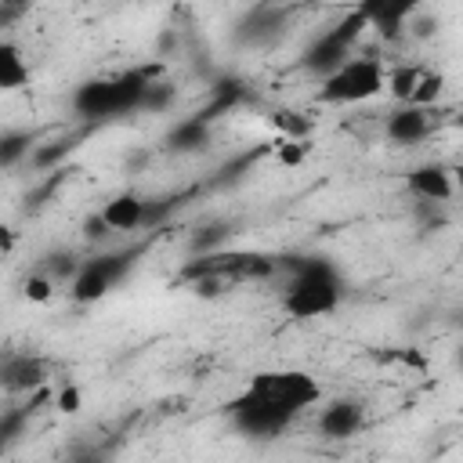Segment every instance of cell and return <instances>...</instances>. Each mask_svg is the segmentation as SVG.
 I'll return each mask as SVG.
<instances>
[{
    "label": "cell",
    "instance_id": "27",
    "mask_svg": "<svg viewBox=\"0 0 463 463\" xmlns=\"http://www.w3.org/2000/svg\"><path fill=\"white\" fill-rule=\"evenodd\" d=\"M83 235H87L90 242H98V239H105V235H109V224L101 221V213H90V217L83 221Z\"/></svg>",
    "mask_w": 463,
    "mask_h": 463
},
{
    "label": "cell",
    "instance_id": "1",
    "mask_svg": "<svg viewBox=\"0 0 463 463\" xmlns=\"http://www.w3.org/2000/svg\"><path fill=\"white\" fill-rule=\"evenodd\" d=\"M311 402H318V383L307 373H257L250 387L228 402V420L246 438H275Z\"/></svg>",
    "mask_w": 463,
    "mask_h": 463
},
{
    "label": "cell",
    "instance_id": "3",
    "mask_svg": "<svg viewBox=\"0 0 463 463\" xmlns=\"http://www.w3.org/2000/svg\"><path fill=\"white\" fill-rule=\"evenodd\" d=\"M152 83L148 69H130L109 80H87L76 87L72 94V109L83 119H112V116H127L134 109H141L145 101V87Z\"/></svg>",
    "mask_w": 463,
    "mask_h": 463
},
{
    "label": "cell",
    "instance_id": "8",
    "mask_svg": "<svg viewBox=\"0 0 463 463\" xmlns=\"http://www.w3.org/2000/svg\"><path fill=\"white\" fill-rule=\"evenodd\" d=\"M362 423H365V409H362V402H354V398H336V402H329V405L322 409V416H318V430H322V438H329V441H340V438L358 434Z\"/></svg>",
    "mask_w": 463,
    "mask_h": 463
},
{
    "label": "cell",
    "instance_id": "11",
    "mask_svg": "<svg viewBox=\"0 0 463 463\" xmlns=\"http://www.w3.org/2000/svg\"><path fill=\"white\" fill-rule=\"evenodd\" d=\"M145 203L137 192H119L101 206V221L109 224V232H134L145 224Z\"/></svg>",
    "mask_w": 463,
    "mask_h": 463
},
{
    "label": "cell",
    "instance_id": "10",
    "mask_svg": "<svg viewBox=\"0 0 463 463\" xmlns=\"http://www.w3.org/2000/svg\"><path fill=\"white\" fill-rule=\"evenodd\" d=\"M282 25H286V11L282 7H253L242 22H239V29H235V40L239 43H268V40H275L279 33H282Z\"/></svg>",
    "mask_w": 463,
    "mask_h": 463
},
{
    "label": "cell",
    "instance_id": "4",
    "mask_svg": "<svg viewBox=\"0 0 463 463\" xmlns=\"http://www.w3.org/2000/svg\"><path fill=\"white\" fill-rule=\"evenodd\" d=\"M279 271V260L268 253H253V250H213L203 257H192L181 271L184 282H199V279H213V282H250V279H268Z\"/></svg>",
    "mask_w": 463,
    "mask_h": 463
},
{
    "label": "cell",
    "instance_id": "28",
    "mask_svg": "<svg viewBox=\"0 0 463 463\" xmlns=\"http://www.w3.org/2000/svg\"><path fill=\"white\" fill-rule=\"evenodd\" d=\"M14 246V235H11V228H0V250H11Z\"/></svg>",
    "mask_w": 463,
    "mask_h": 463
},
{
    "label": "cell",
    "instance_id": "15",
    "mask_svg": "<svg viewBox=\"0 0 463 463\" xmlns=\"http://www.w3.org/2000/svg\"><path fill=\"white\" fill-rule=\"evenodd\" d=\"M206 145H210V123L199 112L181 119V123H174V130L166 134V148L170 152H199Z\"/></svg>",
    "mask_w": 463,
    "mask_h": 463
},
{
    "label": "cell",
    "instance_id": "25",
    "mask_svg": "<svg viewBox=\"0 0 463 463\" xmlns=\"http://www.w3.org/2000/svg\"><path fill=\"white\" fill-rule=\"evenodd\" d=\"M80 402H83V394H80V387H76V383H69V387H61V391L54 394V405H58L65 416H72V412L80 409Z\"/></svg>",
    "mask_w": 463,
    "mask_h": 463
},
{
    "label": "cell",
    "instance_id": "2",
    "mask_svg": "<svg viewBox=\"0 0 463 463\" xmlns=\"http://www.w3.org/2000/svg\"><path fill=\"white\" fill-rule=\"evenodd\" d=\"M286 268L293 271L282 307L293 318H318L340 307V275L326 257H289Z\"/></svg>",
    "mask_w": 463,
    "mask_h": 463
},
{
    "label": "cell",
    "instance_id": "17",
    "mask_svg": "<svg viewBox=\"0 0 463 463\" xmlns=\"http://www.w3.org/2000/svg\"><path fill=\"white\" fill-rule=\"evenodd\" d=\"M29 148H33V134L29 130H4L0 134V170L22 163L29 156Z\"/></svg>",
    "mask_w": 463,
    "mask_h": 463
},
{
    "label": "cell",
    "instance_id": "26",
    "mask_svg": "<svg viewBox=\"0 0 463 463\" xmlns=\"http://www.w3.org/2000/svg\"><path fill=\"white\" fill-rule=\"evenodd\" d=\"M304 159V141H279V163H286V166H297Z\"/></svg>",
    "mask_w": 463,
    "mask_h": 463
},
{
    "label": "cell",
    "instance_id": "18",
    "mask_svg": "<svg viewBox=\"0 0 463 463\" xmlns=\"http://www.w3.org/2000/svg\"><path fill=\"white\" fill-rule=\"evenodd\" d=\"M29 416H33V405H14V409H4L0 412V452L25 434Z\"/></svg>",
    "mask_w": 463,
    "mask_h": 463
},
{
    "label": "cell",
    "instance_id": "24",
    "mask_svg": "<svg viewBox=\"0 0 463 463\" xmlns=\"http://www.w3.org/2000/svg\"><path fill=\"white\" fill-rule=\"evenodd\" d=\"M51 289H54V282H51L47 275H33V279H25V297L36 300V304L51 300Z\"/></svg>",
    "mask_w": 463,
    "mask_h": 463
},
{
    "label": "cell",
    "instance_id": "12",
    "mask_svg": "<svg viewBox=\"0 0 463 463\" xmlns=\"http://www.w3.org/2000/svg\"><path fill=\"white\" fill-rule=\"evenodd\" d=\"M405 181H409V192L420 195V199H427V203H449L452 199V177L438 163H427V166L409 170Z\"/></svg>",
    "mask_w": 463,
    "mask_h": 463
},
{
    "label": "cell",
    "instance_id": "13",
    "mask_svg": "<svg viewBox=\"0 0 463 463\" xmlns=\"http://www.w3.org/2000/svg\"><path fill=\"white\" fill-rule=\"evenodd\" d=\"M430 134V112L427 109H416V105H405L398 112H391L387 119V137L394 145H416Z\"/></svg>",
    "mask_w": 463,
    "mask_h": 463
},
{
    "label": "cell",
    "instance_id": "9",
    "mask_svg": "<svg viewBox=\"0 0 463 463\" xmlns=\"http://www.w3.org/2000/svg\"><path fill=\"white\" fill-rule=\"evenodd\" d=\"M47 380V369L40 358H29V354H7L0 358V387L4 391H36L40 383Z\"/></svg>",
    "mask_w": 463,
    "mask_h": 463
},
{
    "label": "cell",
    "instance_id": "20",
    "mask_svg": "<svg viewBox=\"0 0 463 463\" xmlns=\"http://www.w3.org/2000/svg\"><path fill=\"white\" fill-rule=\"evenodd\" d=\"M420 69H394L387 80H383V87H391V94L394 98H402V101H409L412 98V90H416V83H420Z\"/></svg>",
    "mask_w": 463,
    "mask_h": 463
},
{
    "label": "cell",
    "instance_id": "6",
    "mask_svg": "<svg viewBox=\"0 0 463 463\" xmlns=\"http://www.w3.org/2000/svg\"><path fill=\"white\" fill-rule=\"evenodd\" d=\"M365 18L358 11H351L344 22H336L333 29H326L307 51H304V69L318 72V76H333L340 65L351 61V43L362 36Z\"/></svg>",
    "mask_w": 463,
    "mask_h": 463
},
{
    "label": "cell",
    "instance_id": "21",
    "mask_svg": "<svg viewBox=\"0 0 463 463\" xmlns=\"http://www.w3.org/2000/svg\"><path fill=\"white\" fill-rule=\"evenodd\" d=\"M76 271H80V260H76L72 253H51L40 275H47L51 282H58V279H69V282H72V279H76Z\"/></svg>",
    "mask_w": 463,
    "mask_h": 463
},
{
    "label": "cell",
    "instance_id": "23",
    "mask_svg": "<svg viewBox=\"0 0 463 463\" xmlns=\"http://www.w3.org/2000/svg\"><path fill=\"white\" fill-rule=\"evenodd\" d=\"M170 101H174V87H166V83H148V87H145V101H141V109H148V112H163Z\"/></svg>",
    "mask_w": 463,
    "mask_h": 463
},
{
    "label": "cell",
    "instance_id": "22",
    "mask_svg": "<svg viewBox=\"0 0 463 463\" xmlns=\"http://www.w3.org/2000/svg\"><path fill=\"white\" fill-rule=\"evenodd\" d=\"M72 152V141H54V145H40V148H33V163L40 166V170H47V166H58L65 156Z\"/></svg>",
    "mask_w": 463,
    "mask_h": 463
},
{
    "label": "cell",
    "instance_id": "14",
    "mask_svg": "<svg viewBox=\"0 0 463 463\" xmlns=\"http://www.w3.org/2000/svg\"><path fill=\"white\" fill-rule=\"evenodd\" d=\"M358 14L365 18V25H376L383 36H394L405 25V18L412 14V4L409 0H365L358 7Z\"/></svg>",
    "mask_w": 463,
    "mask_h": 463
},
{
    "label": "cell",
    "instance_id": "16",
    "mask_svg": "<svg viewBox=\"0 0 463 463\" xmlns=\"http://www.w3.org/2000/svg\"><path fill=\"white\" fill-rule=\"evenodd\" d=\"M25 83H29V65L22 58V47L0 40V90H18Z\"/></svg>",
    "mask_w": 463,
    "mask_h": 463
},
{
    "label": "cell",
    "instance_id": "7",
    "mask_svg": "<svg viewBox=\"0 0 463 463\" xmlns=\"http://www.w3.org/2000/svg\"><path fill=\"white\" fill-rule=\"evenodd\" d=\"M130 257L134 253H105V257H90L80 264L76 279H72V300L80 304H90V300H101L130 268Z\"/></svg>",
    "mask_w": 463,
    "mask_h": 463
},
{
    "label": "cell",
    "instance_id": "19",
    "mask_svg": "<svg viewBox=\"0 0 463 463\" xmlns=\"http://www.w3.org/2000/svg\"><path fill=\"white\" fill-rule=\"evenodd\" d=\"M271 123L286 134V141H304V137H307V130H311V123H307L300 112H289V109H279V112L271 116Z\"/></svg>",
    "mask_w": 463,
    "mask_h": 463
},
{
    "label": "cell",
    "instance_id": "5",
    "mask_svg": "<svg viewBox=\"0 0 463 463\" xmlns=\"http://www.w3.org/2000/svg\"><path fill=\"white\" fill-rule=\"evenodd\" d=\"M383 65L376 58H351L347 65H340L333 76L322 80V90H318V101L326 105H358V101H369L383 90Z\"/></svg>",
    "mask_w": 463,
    "mask_h": 463
}]
</instances>
